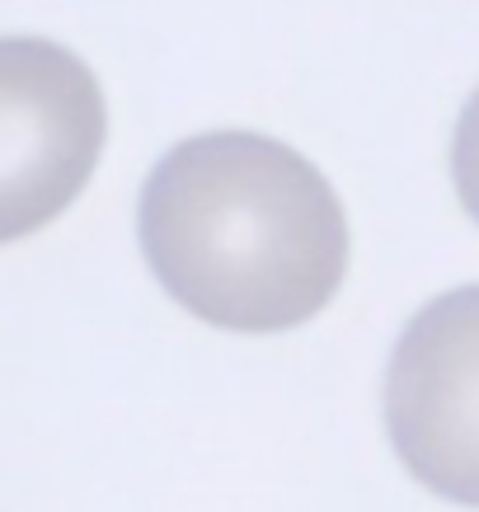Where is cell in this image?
I'll list each match as a JSON object with an SVG mask.
<instances>
[{"label":"cell","mask_w":479,"mask_h":512,"mask_svg":"<svg viewBox=\"0 0 479 512\" xmlns=\"http://www.w3.org/2000/svg\"><path fill=\"white\" fill-rule=\"evenodd\" d=\"M386 433L423 489L479 508V282L404 325L386 367Z\"/></svg>","instance_id":"cell-2"},{"label":"cell","mask_w":479,"mask_h":512,"mask_svg":"<svg viewBox=\"0 0 479 512\" xmlns=\"http://www.w3.org/2000/svg\"><path fill=\"white\" fill-rule=\"evenodd\" d=\"M104 151V94L90 66L47 38L0 47V212L5 240L76 198Z\"/></svg>","instance_id":"cell-3"},{"label":"cell","mask_w":479,"mask_h":512,"mask_svg":"<svg viewBox=\"0 0 479 512\" xmlns=\"http://www.w3.org/2000/svg\"><path fill=\"white\" fill-rule=\"evenodd\" d=\"M155 282L235 334H282L325 311L348 273V217L329 179L278 137L202 132L170 146L141 188Z\"/></svg>","instance_id":"cell-1"},{"label":"cell","mask_w":479,"mask_h":512,"mask_svg":"<svg viewBox=\"0 0 479 512\" xmlns=\"http://www.w3.org/2000/svg\"><path fill=\"white\" fill-rule=\"evenodd\" d=\"M451 179L461 193V207L479 226V90L465 99L461 118H456V137H451Z\"/></svg>","instance_id":"cell-4"}]
</instances>
